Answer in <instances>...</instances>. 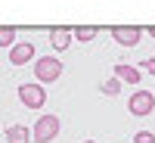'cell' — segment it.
Instances as JSON below:
<instances>
[{
	"instance_id": "obj_1",
	"label": "cell",
	"mask_w": 155,
	"mask_h": 143,
	"mask_svg": "<svg viewBox=\"0 0 155 143\" xmlns=\"http://www.w3.org/2000/svg\"><path fill=\"white\" fill-rule=\"evenodd\" d=\"M62 59H56V56H41L34 62V78L41 84H53V81H59L62 78Z\"/></svg>"
},
{
	"instance_id": "obj_2",
	"label": "cell",
	"mask_w": 155,
	"mask_h": 143,
	"mask_svg": "<svg viewBox=\"0 0 155 143\" xmlns=\"http://www.w3.org/2000/svg\"><path fill=\"white\" fill-rule=\"evenodd\" d=\"M59 131H62V121H59V115H41V118L34 121L31 140H34V143H50L53 137H59Z\"/></svg>"
},
{
	"instance_id": "obj_3",
	"label": "cell",
	"mask_w": 155,
	"mask_h": 143,
	"mask_svg": "<svg viewBox=\"0 0 155 143\" xmlns=\"http://www.w3.org/2000/svg\"><path fill=\"white\" fill-rule=\"evenodd\" d=\"M19 100H22V106L25 109H44L47 106V90L41 81H31V84H19Z\"/></svg>"
},
{
	"instance_id": "obj_4",
	"label": "cell",
	"mask_w": 155,
	"mask_h": 143,
	"mask_svg": "<svg viewBox=\"0 0 155 143\" xmlns=\"http://www.w3.org/2000/svg\"><path fill=\"white\" fill-rule=\"evenodd\" d=\"M127 112L143 118V115H152L155 112V94L152 90H134V97L127 100Z\"/></svg>"
},
{
	"instance_id": "obj_5",
	"label": "cell",
	"mask_w": 155,
	"mask_h": 143,
	"mask_svg": "<svg viewBox=\"0 0 155 143\" xmlns=\"http://www.w3.org/2000/svg\"><path fill=\"white\" fill-rule=\"evenodd\" d=\"M31 59H34V44L16 41L9 47V62H12V66H25V62H31Z\"/></svg>"
},
{
	"instance_id": "obj_6",
	"label": "cell",
	"mask_w": 155,
	"mask_h": 143,
	"mask_svg": "<svg viewBox=\"0 0 155 143\" xmlns=\"http://www.w3.org/2000/svg\"><path fill=\"white\" fill-rule=\"evenodd\" d=\"M140 37H143L140 28H112V41L121 44V47H137Z\"/></svg>"
},
{
	"instance_id": "obj_7",
	"label": "cell",
	"mask_w": 155,
	"mask_h": 143,
	"mask_svg": "<svg viewBox=\"0 0 155 143\" xmlns=\"http://www.w3.org/2000/svg\"><path fill=\"white\" fill-rule=\"evenodd\" d=\"M112 75H118L121 81H127V84H140V81H143V78H140V75H143V72H140V66H127V62H118Z\"/></svg>"
},
{
	"instance_id": "obj_8",
	"label": "cell",
	"mask_w": 155,
	"mask_h": 143,
	"mask_svg": "<svg viewBox=\"0 0 155 143\" xmlns=\"http://www.w3.org/2000/svg\"><path fill=\"white\" fill-rule=\"evenodd\" d=\"M74 41V34L68 31V28H56V31H50V44H53V50H68V44Z\"/></svg>"
},
{
	"instance_id": "obj_9",
	"label": "cell",
	"mask_w": 155,
	"mask_h": 143,
	"mask_svg": "<svg viewBox=\"0 0 155 143\" xmlns=\"http://www.w3.org/2000/svg\"><path fill=\"white\" fill-rule=\"evenodd\" d=\"M6 143H31V128H25V124L6 128Z\"/></svg>"
},
{
	"instance_id": "obj_10",
	"label": "cell",
	"mask_w": 155,
	"mask_h": 143,
	"mask_svg": "<svg viewBox=\"0 0 155 143\" xmlns=\"http://www.w3.org/2000/svg\"><path fill=\"white\" fill-rule=\"evenodd\" d=\"M118 90H121V78L118 75H112V78L102 81V94H106V97H118Z\"/></svg>"
},
{
	"instance_id": "obj_11",
	"label": "cell",
	"mask_w": 155,
	"mask_h": 143,
	"mask_svg": "<svg viewBox=\"0 0 155 143\" xmlns=\"http://www.w3.org/2000/svg\"><path fill=\"white\" fill-rule=\"evenodd\" d=\"M71 34H74V41H81V44H90V41H93V37H96L99 31H96V28H74Z\"/></svg>"
},
{
	"instance_id": "obj_12",
	"label": "cell",
	"mask_w": 155,
	"mask_h": 143,
	"mask_svg": "<svg viewBox=\"0 0 155 143\" xmlns=\"http://www.w3.org/2000/svg\"><path fill=\"white\" fill-rule=\"evenodd\" d=\"M16 44V28H0V47H12Z\"/></svg>"
},
{
	"instance_id": "obj_13",
	"label": "cell",
	"mask_w": 155,
	"mask_h": 143,
	"mask_svg": "<svg viewBox=\"0 0 155 143\" xmlns=\"http://www.w3.org/2000/svg\"><path fill=\"white\" fill-rule=\"evenodd\" d=\"M134 143H155V134L152 131H137L134 134Z\"/></svg>"
},
{
	"instance_id": "obj_14",
	"label": "cell",
	"mask_w": 155,
	"mask_h": 143,
	"mask_svg": "<svg viewBox=\"0 0 155 143\" xmlns=\"http://www.w3.org/2000/svg\"><path fill=\"white\" fill-rule=\"evenodd\" d=\"M140 72H146V75H152V78H155V56H149V59L140 62Z\"/></svg>"
},
{
	"instance_id": "obj_15",
	"label": "cell",
	"mask_w": 155,
	"mask_h": 143,
	"mask_svg": "<svg viewBox=\"0 0 155 143\" xmlns=\"http://www.w3.org/2000/svg\"><path fill=\"white\" fill-rule=\"evenodd\" d=\"M81 143H96V140H81Z\"/></svg>"
},
{
	"instance_id": "obj_16",
	"label": "cell",
	"mask_w": 155,
	"mask_h": 143,
	"mask_svg": "<svg viewBox=\"0 0 155 143\" xmlns=\"http://www.w3.org/2000/svg\"><path fill=\"white\" fill-rule=\"evenodd\" d=\"M149 34H152V37H155V28H149Z\"/></svg>"
}]
</instances>
